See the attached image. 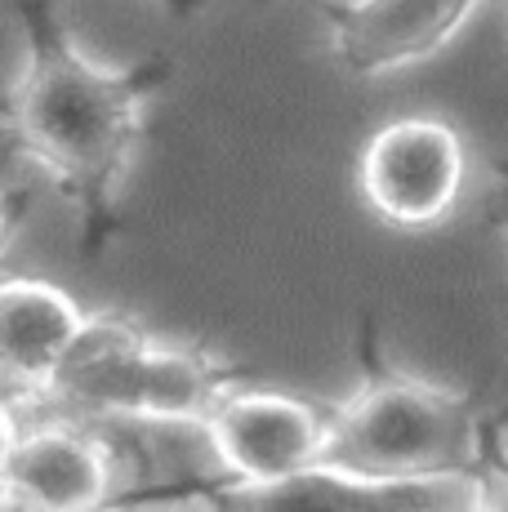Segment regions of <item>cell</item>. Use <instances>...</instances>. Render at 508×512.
<instances>
[{
  "label": "cell",
  "instance_id": "1",
  "mask_svg": "<svg viewBox=\"0 0 508 512\" xmlns=\"http://www.w3.org/2000/svg\"><path fill=\"white\" fill-rule=\"evenodd\" d=\"M23 67L0 98V139L76 205L90 250L116 228L125 179L143 139L152 94L170 67H99L63 23L54 0H14Z\"/></svg>",
  "mask_w": 508,
  "mask_h": 512
},
{
  "label": "cell",
  "instance_id": "2",
  "mask_svg": "<svg viewBox=\"0 0 508 512\" xmlns=\"http://www.w3.org/2000/svg\"><path fill=\"white\" fill-rule=\"evenodd\" d=\"M500 450L504 432L464 392L384 366L326 410L317 464L379 481H482Z\"/></svg>",
  "mask_w": 508,
  "mask_h": 512
},
{
  "label": "cell",
  "instance_id": "3",
  "mask_svg": "<svg viewBox=\"0 0 508 512\" xmlns=\"http://www.w3.org/2000/svg\"><path fill=\"white\" fill-rule=\"evenodd\" d=\"M237 392V370L183 343H161L125 317H90L41 392L23 401L50 419L201 423Z\"/></svg>",
  "mask_w": 508,
  "mask_h": 512
},
{
  "label": "cell",
  "instance_id": "4",
  "mask_svg": "<svg viewBox=\"0 0 508 512\" xmlns=\"http://www.w3.org/2000/svg\"><path fill=\"white\" fill-rule=\"evenodd\" d=\"M361 196L393 228H433L459 205L468 179L464 139L446 121L406 116L384 130L361 152Z\"/></svg>",
  "mask_w": 508,
  "mask_h": 512
},
{
  "label": "cell",
  "instance_id": "5",
  "mask_svg": "<svg viewBox=\"0 0 508 512\" xmlns=\"http://www.w3.org/2000/svg\"><path fill=\"white\" fill-rule=\"evenodd\" d=\"M197 504L210 512H482V481H379L312 464L281 481H232L205 490Z\"/></svg>",
  "mask_w": 508,
  "mask_h": 512
},
{
  "label": "cell",
  "instance_id": "6",
  "mask_svg": "<svg viewBox=\"0 0 508 512\" xmlns=\"http://www.w3.org/2000/svg\"><path fill=\"white\" fill-rule=\"evenodd\" d=\"M477 5L482 0H348L330 14V54L357 81H379L437 58Z\"/></svg>",
  "mask_w": 508,
  "mask_h": 512
},
{
  "label": "cell",
  "instance_id": "7",
  "mask_svg": "<svg viewBox=\"0 0 508 512\" xmlns=\"http://www.w3.org/2000/svg\"><path fill=\"white\" fill-rule=\"evenodd\" d=\"M205 437L237 481H281L321 459L326 415L281 392L237 388L205 419Z\"/></svg>",
  "mask_w": 508,
  "mask_h": 512
},
{
  "label": "cell",
  "instance_id": "8",
  "mask_svg": "<svg viewBox=\"0 0 508 512\" xmlns=\"http://www.w3.org/2000/svg\"><path fill=\"white\" fill-rule=\"evenodd\" d=\"M0 477L23 490L41 512H99L116 477L112 450L58 423L18 432Z\"/></svg>",
  "mask_w": 508,
  "mask_h": 512
},
{
  "label": "cell",
  "instance_id": "9",
  "mask_svg": "<svg viewBox=\"0 0 508 512\" xmlns=\"http://www.w3.org/2000/svg\"><path fill=\"white\" fill-rule=\"evenodd\" d=\"M85 312L50 281H0V383L32 401L85 330Z\"/></svg>",
  "mask_w": 508,
  "mask_h": 512
},
{
  "label": "cell",
  "instance_id": "10",
  "mask_svg": "<svg viewBox=\"0 0 508 512\" xmlns=\"http://www.w3.org/2000/svg\"><path fill=\"white\" fill-rule=\"evenodd\" d=\"M482 512H508V446L482 477Z\"/></svg>",
  "mask_w": 508,
  "mask_h": 512
},
{
  "label": "cell",
  "instance_id": "11",
  "mask_svg": "<svg viewBox=\"0 0 508 512\" xmlns=\"http://www.w3.org/2000/svg\"><path fill=\"white\" fill-rule=\"evenodd\" d=\"M14 441H18V423H14V410L0 401V472H5L9 464V450H14Z\"/></svg>",
  "mask_w": 508,
  "mask_h": 512
},
{
  "label": "cell",
  "instance_id": "12",
  "mask_svg": "<svg viewBox=\"0 0 508 512\" xmlns=\"http://www.w3.org/2000/svg\"><path fill=\"white\" fill-rule=\"evenodd\" d=\"M0 512H41L23 490H14L5 477H0Z\"/></svg>",
  "mask_w": 508,
  "mask_h": 512
},
{
  "label": "cell",
  "instance_id": "13",
  "mask_svg": "<svg viewBox=\"0 0 508 512\" xmlns=\"http://www.w3.org/2000/svg\"><path fill=\"white\" fill-rule=\"evenodd\" d=\"M500 214H504V232H508V156L500 161Z\"/></svg>",
  "mask_w": 508,
  "mask_h": 512
},
{
  "label": "cell",
  "instance_id": "14",
  "mask_svg": "<svg viewBox=\"0 0 508 512\" xmlns=\"http://www.w3.org/2000/svg\"><path fill=\"white\" fill-rule=\"evenodd\" d=\"M179 512H210V508H205V504H197V499H192V504H183Z\"/></svg>",
  "mask_w": 508,
  "mask_h": 512
},
{
  "label": "cell",
  "instance_id": "15",
  "mask_svg": "<svg viewBox=\"0 0 508 512\" xmlns=\"http://www.w3.org/2000/svg\"><path fill=\"white\" fill-rule=\"evenodd\" d=\"M0 241H5V210H0Z\"/></svg>",
  "mask_w": 508,
  "mask_h": 512
}]
</instances>
